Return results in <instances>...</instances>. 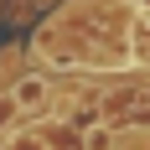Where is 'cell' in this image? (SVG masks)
I'll use <instances>...</instances> for the list:
<instances>
[{
	"label": "cell",
	"mask_w": 150,
	"mask_h": 150,
	"mask_svg": "<svg viewBox=\"0 0 150 150\" xmlns=\"http://www.w3.org/2000/svg\"><path fill=\"white\" fill-rule=\"evenodd\" d=\"M47 98H52V83H47L42 73H21V78L11 83V104H16V114H42Z\"/></svg>",
	"instance_id": "cell-1"
},
{
	"label": "cell",
	"mask_w": 150,
	"mask_h": 150,
	"mask_svg": "<svg viewBox=\"0 0 150 150\" xmlns=\"http://www.w3.org/2000/svg\"><path fill=\"white\" fill-rule=\"evenodd\" d=\"M124 47H129V62L150 67V5L129 11V31H124Z\"/></svg>",
	"instance_id": "cell-2"
},
{
	"label": "cell",
	"mask_w": 150,
	"mask_h": 150,
	"mask_svg": "<svg viewBox=\"0 0 150 150\" xmlns=\"http://www.w3.org/2000/svg\"><path fill=\"white\" fill-rule=\"evenodd\" d=\"M78 145H83V150H114L119 140H114V124H88Z\"/></svg>",
	"instance_id": "cell-3"
},
{
	"label": "cell",
	"mask_w": 150,
	"mask_h": 150,
	"mask_svg": "<svg viewBox=\"0 0 150 150\" xmlns=\"http://www.w3.org/2000/svg\"><path fill=\"white\" fill-rule=\"evenodd\" d=\"M0 150H52V145H47L42 135H26V129H16V135H5V145H0Z\"/></svg>",
	"instance_id": "cell-4"
},
{
	"label": "cell",
	"mask_w": 150,
	"mask_h": 150,
	"mask_svg": "<svg viewBox=\"0 0 150 150\" xmlns=\"http://www.w3.org/2000/svg\"><path fill=\"white\" fill-rule=\"evenodd\" d=\"M11 119H16V104H11V98H0V129H11Z\"/></svg>",
	"instance_id": "cell-5"
}]
</instances>
